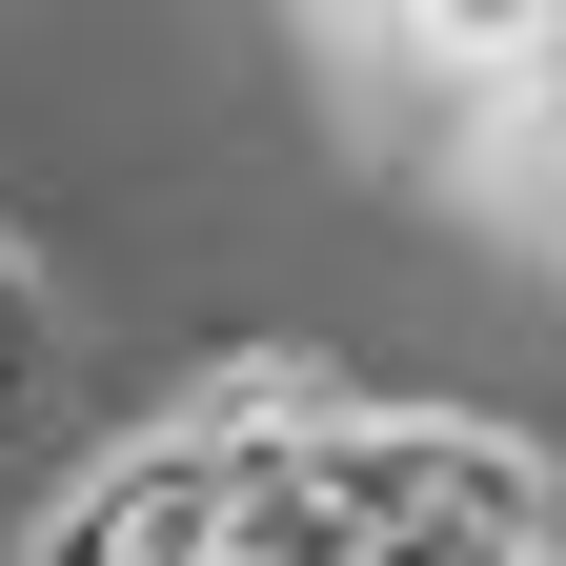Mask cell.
<instances>
[{
	"instance_id": "obj_1",
	"label": "cell",
	"mask_w": 566,
	"mask_h": 566,
	"mask_svg": "<svg viewBox=\"0 0 566 566\" xmlns=\"http://www.w3.org/2000/svg\"><path fill=\"white\" fill-rule=\"evenodd\" d=\"M21 365H41V263L0 243V385H21Z\"/></svg>"
}]
</instances>
